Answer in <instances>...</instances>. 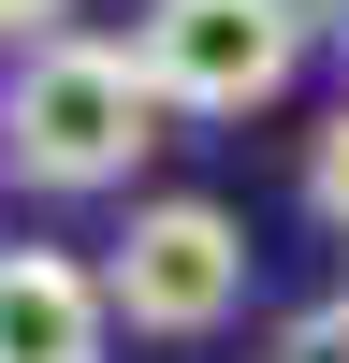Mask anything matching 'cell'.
Returning <instances> with one entry per match:
<instances>
[{
  "mask_svg": "<svg viewBox=\"0 0 349 363\" xmlns=\"http://www.w3.org/2000/svg\"><path fill=\"white\" fill-rule=\"evenodd\" d=\"M160 73H145L131 44H44L15 58V87H0V160L29 174V189H116V174L160 145Z\"/></svg>",
  "mask_w": 349,
  "mask_h": 363,
  "instance_id": "1",
  "label": "cell"
},
{
  "mask_svg": "<svg viewBox=\"0 0 349 363\" xmlns=\"http://www.w3.org/2000/svg\"><path fill=\"white\" fill-rule=\"evenodd\" d=\"M131 58L160 73L174 116H262L306 58V0H145Z\"/></svg>",
  "mask_w": 349,
  "mask_h": 363,
  "instance_id": "2",
  "label": "cell"
},
{
  "mask_svg": "<svg viewBox=\"0 0 349 363\" xmlns=\"http://www.w3.org/2000/svg\"><path fill=\"white\" fill-rule=\"evenodd\" d=\"M102 291H116L131 335H218V320L248 306V218H233V203H131Z\"/></svg>",
  "mask_w": 349,
  "mask_h": 363,
  "instance_id": "3",
  "label": "cell"
},
{
  "mask_svg": "<svg viewBox=\"0 0 349 363\" xmlns=\"http://www.w3.org/2000/svg\"><path fill=\"white\" fill-rule=\"evenodd\" d=\"M102 335H116L102 262H58V247L0 262V363H102Z\"/></svg>",
  "mask_w": 349,
  "mask_h": 363,
  "instance_id": "4",
  "label": "cell"
},
{
  "mask_svg": "<svg viewBox=\"0 0 349 363\" xmlns=\"http://www.w3.org/2000/svg\"><path fill=\"white\" fill-rule=\"evenodd\" d=\"M306 203H320V218L349 233V102L320 116V145H306Z\"/></svg>",
  "mask_w": 349,
  "mask_h": 363,
  "instance_id": "5",
  "label": "cell"
},
{
  "mask_svg": "<svg viewBox=\"0 0 349 363\" xmlns=\"http://www.w3.org/2000/svg\"><path fill=\"white\" fill-rule=\"evenodd\" d=\"M262 363H349V291H320V306L291 320V335L262 349Z\"/></svg>",
  "mask_w": 349,
  "mask_h": 363,
  "instance_id": "6",
  "label": "cell"
},
{
  "mask_svg": "<svg viewBox=\"0 0 349 363\" xmlns=\"http://www.w3.org/2000/svg\"><path fill=\"white\" fill-rule=\"evenodd\" d=\"M0 44H15V58H44V44H73V0H0Z\"/></svg>",
  "mask_w": 349,
  "mask_h": 363,
  "instance_id": "7",
  "label": "cell"
},
{
  "mask_svg": "<svg viewBox=\"0 0 349 363\" xmlns=\"http://www.w3.org/2000/svg\"><path fill=\"white\" fill-rule=\"evenodd\" d=\"M0 262H15V247H0Z\"/></svg>",
  "mask_w": 349,
  "mask_h": 363,
  "instance_id": "8",
  "label": "cell"
}]
</instances>
